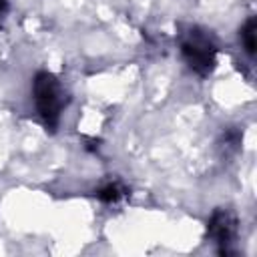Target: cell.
I'll return each mask as SVG.
<instances>
[{
	"instance_id": "1",
	"label": "cell",
	"mask_w": 257,
	"mask_h": 257,
	"mask_svg": "<svg viewBox=\"0 0 257 257\" xmlns=\"http://www.w3.org/2000/svg\"><path fill=\"white\" fill-rule=\"evenodd\" d=\"M34 100H36V106H38V112L44 124L50 131H54L60 120L62 98H60L58 80L50 72H38L34 76Z\"/></svg>"
},
{
	"instance_id": "2",
	"label": "cell",
	"mask_w": 257,
	"mask_h": 257,
	"mask_svg": "<svg viewBox=\"0 0 257 257\" xmlns=\"http://www.w3.org/2000/svg\"><path fill=\"white\" fill-rule=\"evenodd\" d=\"M183 56L199 74H209L215 66V48L205 38H191L183 42Z\"/></svg>"
},
{
	"instance_id": "3",
	"label": "cell",
	"mask_w": 257,
	"mask_h": 257,
	"mask_svg": "<svg viewBox=\"0 0 257 257\" xmlns=\"http://www.w3.org/2000/svg\"><path fill=\"white\" fill-rule=\"evenodd\" d=\"M209 233L215 235L219 239V243H223V245L229 243L231 237H233V233H235V221H233V217L229 213H223V211L215 213L213 219H211V223H209Z\"/></svg>"
},
{
	"instance_id": "4",
	"label": "cell",
	"mask_w": 257,
	"mask_h": 257,
	"mask_svg": "<svg viewBox=\"0 0 257 257\" xmlns=\"http://www.w3.org/2000/svg\"><path fill=\"white\" fill-rule=\"evenodd\" d=\"M241 42H243V48L249 56L255 54V46H257V40H255V18H249L245 22V26L241 28Z\"/></svg>"
},
{
	"instance_id": "5",
	"label": "cell",
	"mask_w": 257,
	"mask_h": 257,
	"mask_svg": "<svg viewBox=\"0 0 257 257\" xmlns=\"http://www.w3.org/2000/svg\"><path fill=\"white\" fill-rule=\"evenodd\" d=\"M96 197H98L100 201H104V203H112V201H116V199L120 197V193H118V187H116V185H108V187L100 189V191L96 193Z\"/></svg>"
},
{
	"instance_id": "6",
	"label": "cell",
	"mask_w": 257,
	"mask_h": 257,
	"mask_svg": "<svg viewBox=\"0 0 257 257\" xmlns=\"http://www.w3.org/2000/svg\"><path fill=\"white\" fill-rule=\"evenodd\" d=\"M6 8H8L6 0H0V12H6Z\"/></svg>"
}]
</instances>
